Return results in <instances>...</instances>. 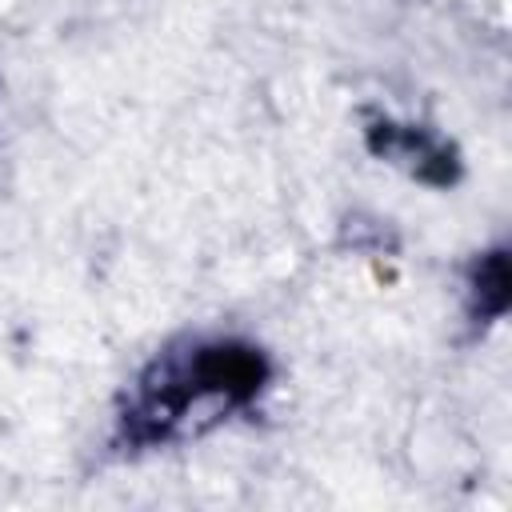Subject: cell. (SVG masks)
<instances>
[{"instance_id": "cell-1", "label": "cell", "mask_w": 512, "mask_h": 512, "mask_svg": "<svg viewBox=\"0 0 512 512\" xmlns=\"http://www.w3.org/2000/svg\"><path fill=\"white\" fill-rule=\"evenodd\" d=\"M268 380L260 348L240 340H196L164 352L140 380L120 416L128 444H164L216 424L224 412L244 408Z\"/></svg>"}, {"instance_id": "cell-2", "label": "cell", "mask_w": 512, "mask_h": 512, "mask_svg": "<svg viewBox=\"0 0 512 512\" xmlns=\"http://www.w3.org/2000/svg\"><path fill=\"white\" fill-rule=\"evenodd\" d=\"M476 300L484 316H500L508 304V260L504 252H488L484 264L476 268Z\"/></svg>"}]
</instances>
